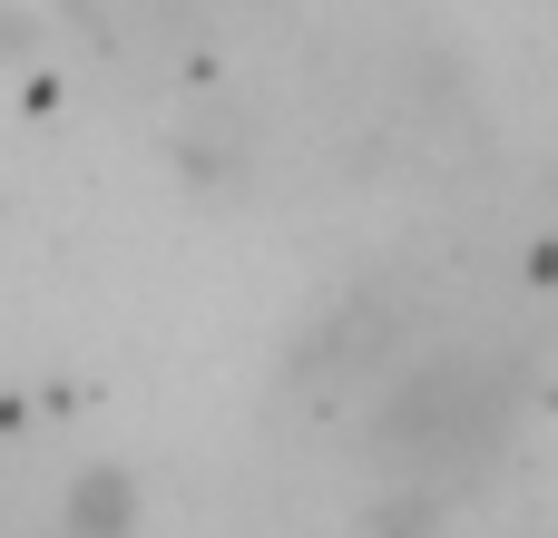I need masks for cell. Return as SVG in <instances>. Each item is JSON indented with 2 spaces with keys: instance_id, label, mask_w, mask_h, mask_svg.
Returning <instances> with one entry per match:
<instances>
[{
  "instance_id": "2",
  "label": "cell",
  "mask_w": 558,
  "mask_h": 538,
  "mask_svg": "<svg viewBox=\"0 0 558 538\" xmlns=\"http://www.w3.org/2000/svg\"><path fill=\"white\" fill-rule=\"evenodd\" d=\"M137 519H147V500H137V480H128L118 461L69 470V490H59V538H137Z\"/></svg>"
},
{
  "instance_id": "1",
  "label": "cell",
  "mask_w": 558,
  "mask_h": 538,
  "mask_svg": "<svg viewBox=\"0 0 558 538\" xmlns=\"http://www.w3.org/2000/svg\"><path fill=\"white\" fill-rule=\"evenodd\" d=\"M510 421H520L510 372H490L481 353H441V363H412V372L373 402V451H383L402 480H461V470L500 461Z\"/></svg>"
}]
</instances>
